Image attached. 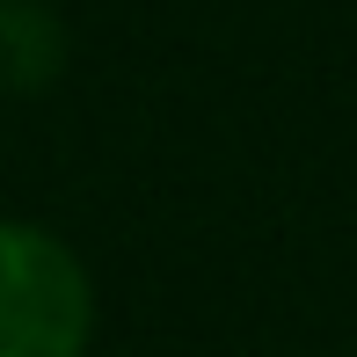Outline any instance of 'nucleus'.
<instances>
[{
    "label": "nucleus",
    "mask_w": 357,
    "mask_h": 357,
    "mask_svg": "<svg viewBox=\"0 0 357 357\" xmlns=\"http://www.w3.org/2000/svg\"><path fill=\"white\" fill-rule=\"evenodd\" d=\"M88 270L44 226L0 219V357H80L88 350Z\"/></svg>",
    "instance_id": "1"
}]
</instances>
